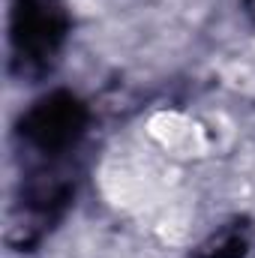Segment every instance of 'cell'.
<instances>
[{"label":"cell","mask_w":255,"mask_h":258,"mask_svg":"<svg viewBox=\"0 0 255 258\" xmlns=\"http://www.w3.org/2000/svg\"><path fill=\"white\" fill-rule=\"evenodd\" d=\"M246 255V237L243 234H228V237H222L216 246H210V249H204L198 258H243Z\"/></svg>","instance_id":"obj_3"},{"label":"cell","mask_w":255,"mask_h":258,"mask_svg":"<svg viewBox=\"0 0 255 258\" xmlns=\"http://www.w3.org/2000/svg\"><path fill=\"white\" fill-rule=\"evenodd\" d=\"M69 33L66 9L57 0H15L9 18V36L15 57L42 66L57 54Z\"/></svg>","instance_id":"obj_2"},{"label":"cell","mask_w":255,"mask_h":258,"mask_svg":"<svg viewBox=\"0 0 255 258\" xmlns=\"http://www.w3.org/2000/svg\"><path fill=\"white\" fill-rule=\"evenodd\" d=\"M87 129V105L66 90H54L30 105L21 117L18 135L39 153L57 156L69 150Z\"/></svg>","instance_id":"obj_1"}]
</instances>
